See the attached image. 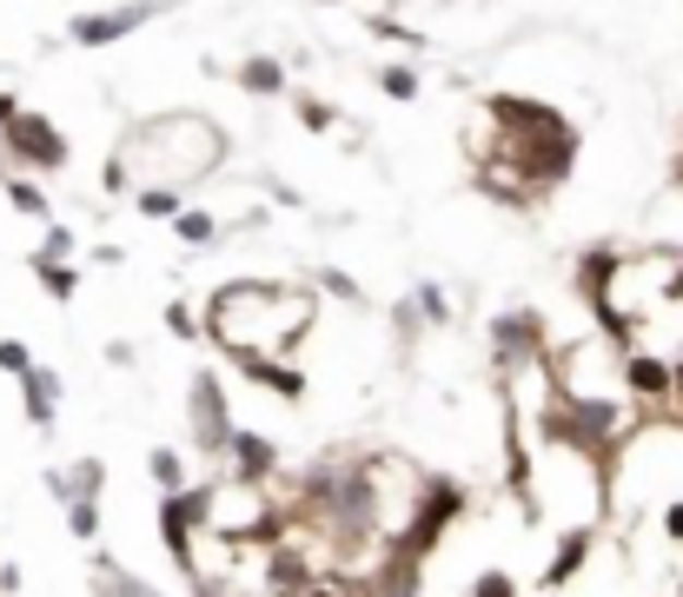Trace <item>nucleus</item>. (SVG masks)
Returning a JSON list of instances; mask_svg holds the SVG:
<instances>
[{"label": "nucleus", "instance_id": "obj_1", "mask_svg": "<svg viewBox=\"0 0 683 597\" xmlns=\"http://www.w3.org/2000/svg\"><path fill=\"white\" fill-rule=\"evenodd\" d=\"M206 525L226 532V538H245V532H266V498L252 485H219L206 498Z\"/></svg>", "mask_w": 683, "mask_h": 597}, {"label": "nucleus", "instance_id": "obj_2", "mask_svg": "<svg viewBox=\"0 0 683 597\" xmlns=\"http://www.w3.org/2000/svg\"><path fill=\"white\" fill-rule=\"evenodd\" d=\"M0 146H14L21 159H40V166H53V159H60L53 127H47V120H27V114H14V120H8V140H0Z\"/></svg>", "mask_w": 683, "mask_h": 597}]
</instances>
